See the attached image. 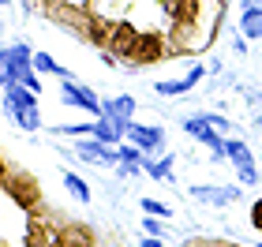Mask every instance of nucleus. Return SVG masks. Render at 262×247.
Wrapping results in <instances>:
<instances>
[{"label":"nucleus","instance_id":"nucleus-9","mask_svg":"<svg viewBox=\"0 0 262 247\" xmlns=\"http://www.w3.org/2000/svg\"><path fill=\"white\" fill-rule=\"evenodd\" d=\"M131 113H135V101H131V98H116V101L105 105V116H109V120H116L120 127L131 124Z\"/></svg>","mask_w":262,"mask_h":247},{"label":"nucleus","instance_id":"nucleus-1","mask_svg":"<svg viewBox=\"0 0 262 247\" xmlns=\"http://www.w3.org/2000/svg\"><path fill=\"white\" fill-rule=\"evenodd\" d=\"M30 64H34V56L23 49V45L8 49L4 53V82H23V86H30V90H41L34 72H30Z\"/></svg>","mask_w":262,"mask_h":247},{"label":"nucleus","instance_id":"nucleus-2","mask_svg":"<svg viewBox=\"0 0 262 247\" xmlns=\"http://www.w3.org/2000/svg\"><path fill=\"white\" fill-rule=\"evenodd\" d=\"M225 158L236 165L240 184H258V169H255V158H251V150H247V143H240V139H229V143H225Z\"/></svg>","mask_w":262,"mask_h":247},{"label":"nucleus","instance_id":"nucleus-12","mask_svg":"<svg viewBox=\"0 0 262 247\" xmlns=\"http://www.w3.org/2000/svg\"><path fill=\"white\" fill-rule=\"evenodd\" d=\"M142 169L150 176H158V180H165V184H172V154H165L161 161H142Z\"/></svg>","mask_w":262,"mask_h":247},{"label":"nucleus","instance_id":"nucleus-11","mask_svg":"<svg viewBox=\"0 0 262 247\" xmlns=\"http://www.w3.org/2000/svg\"><path fill=\"white\" fill-rule=\"evenodd\" d=\"M135 41H139V30H135V27H116V34H113V45H116V53L131 56Z\"/></svg>","mask_w":262,"mask_h":247},{"label":"nucleus","instance_id":"nucleus-13","mask_svg":"<svg viewBox=\"0 0 262 247\" xmlns=\"http://www.w3.org/2000/svg\"><path fill=\"white\" fill-rule=\"evenodd\" d=\"M11 116H15L19 127H27V131L41 127V113H38V105H27V109H11Z\"/></svg>","mask_w":262,"mask_h":247},{"label":"nucleus","instance_id":"nucleus-7","mask_svg":"<svg viewBox=\"0 0 262 247\" xmlns=\"http://www.w3.org/2000/svg\"><path fill=\"white\" fill-rule=\"evenodd\" d=\"M191 198H199V203H210V206H225V203H236L240 198V191L236 187H191Z\"/></svg>","mask_w":262,"mask_h":247},{"label":"nucleus","instance_id":"nucleus-14","mask_svg":"<svg viewBox=\"0 0 262 247\" xmlns=\"http://www.w3.org/2000/svg\"><path fill=\"white\" fill-rule=\"evenodd\" d=\"M244 34L262 38V8H244Z\"/></svg>","mask_w":262,"mask_h":247},{"label":"nucleus","instance_id":"nucleus-16","mask_svg":"<svg viewBox=\"0 0 262 247\" xmlns=\"http://www.w3.org/2000/svg\"><path fill=\"white\" fill-rule=\"evenodd\" d=\"M64 184H68V191H71V195H75V198H79V203H90V187H86V184H82V180H79V176H75V172H64Z\"/></svg>","mask_w":262,"mask_h":247},{"label":"nucleus","instance_id":"nucleus-10","mask_svg":"<svg viewBox=\"0 0 262 247\" xmlns=\"http://www.w3.org/2000/svg\"><path fill=\"white\" fill-rule=\"evenodd\" d=\"M27 184H30V180H8V176H4V191H11V195H15L23 206H34L38 191H34V187H27Z\"/></svg>","mask_w":262,"mask_h":247},{"label":"nucleus","instance_id":"nucleus-5","mask_svg":"<svg viewBox=\"0 0 262 247\" xmlns=\"http://www.w3.org/2000/svg\"><path fill=\"white\" fill-rule=\"evenodd\" d=\"M124 135L131 139V146H139V150H154V146L165 143V131H161V127H142V124H127Z\"/></svg>","mask_w":262,"mask_h":247},{"label":"nucleus","instance_id":"nucleus-17","mask_svg":"<svg viewBox=\"0 0 262 247\" xmlns=\"http://www.w3.org/2000/svg\"><path fill=\"white\" fill-rule=\"evenodd\" d=\"M34 68H38V72H56V75H64V68H60V64H53V56H45V53L34 56ZM64 79H68V75H64Z\"/></svg>","mask_w":262,"mask_h":247},{"label":"nucleus","instance_id":"nucleus-6","mask_svg":"<svg viewBox=\"0 0 262 247\" xmlns=\"http://www.w3.org/2000/svg\"><path fill=\"white\" fill-rule=\"evenodd\" d=\"M161 49H165V45H161L158 34H139V41H135V49H131L127 60H135V64H154V60L161 56Z\"/></svg>","mask_w":262,"mask_h":247},{"label":"nucleus","instance_id":"nucleus-18","mask_svg":"<svg viewBox=\"0 0 262 247\" xmlns=\"http://www.w3.org/2000/svg\"><path fill=\"white\" fill-rule=\"evenodd\" d=\"M142 210H146V214H158V217H169L172 214L165 203H154V198H142Z\"/></svg>","mask_w":262,"mask_h":247},{"label":"nucleus","instance_id":"nucleus-3","mask_svg":"<svg viewBox=\"0 0 262 247\" xmlns=\"http://www.w3.org/2000/svg\"><path fill=\"white\" fill-rule=\"evenodd\" d=\"M75 154L90 165H120V150H113L109 143H101V139H90V143H79Z\"/></svg>","mask_w":262,"mask_h":247},{"label":"nucleus","instance_id":"nucleus-19","mask_svg":"<svg viewBox=\"0 0 262 247\" xmlns=\"http://www.w3.org/2000/svg\"><path fill=\"white\" fill-rule=\"evenodd\" d=\"M251 225H255V229L262 232V198H258V203L251 206Z\"/></svg>","mask_w":262,"mask_h":247},{"label":"nucleus","instance_id":"nucleus-21","mask_svg":"<svg viewBox=\"0 0 262 247\" xmlns=\"http://www.w3.org/2000/svg\"><path fill=\"white\" fill-rule=\"evenodd\" d=\"M258 127H262V116H258Z\"/></svg>","mask_w":262,"mask_h":247},{"label":"nucleus","instance_id":"nucleus-8","mask_svg":"<svg viewBox=\"0 0 262 247\" xmlns=\"http://www.w3.org/2000/svg\"><path fill=\"white\" fill-rule=\"evenodd\" d=\"M202 79V68H191L184 79H172V82H158V94L161 98H172V94H184V90H191L195 82Z\"/></svg>","mask_w":262,"mask_h":247},{"label":"nucleus","instance_id":"nucleus-20","mask_svg":"<svg viewBox=\"0 0 262 247\" xmlns=\"http://www.w3.org/2000/svg\"><path fill=\"white\" fill-rule=\"evenodd\" d=\"M142 247H165V243H161V236H146V240H142Z\"/></svg>","mask_w":262,"mask_h":247},{"label":"nucleus","instance_id":"nucleus-15","mask_svg":"<svg viewBox=\"0 0 262 247\" xmlns=\"http://www.w3.org/2000/svg\"><path fill=\"white\" fill-rule=\"evenodd\" d=\"M195 4L199 0H165V11L176 19H195Z\"/></svg>","mask_w":262,"mask_h":247},{"label":"nucleus","instance_id":"nucleus-4","mask_svg":"<svg viewBox=\"0 0 262 247\" xmlns=\"http://www.w3.org/2000/svg\"><path fill=\"white\" fill-rule=\"evenodd\" d=\"M64 105H79V109H86V113H98V116H105V105L94 98V94L86 90V86H75L71 79H64Z\"/></svg>","mask_w":262,"mask_h":247}]
</instances>
